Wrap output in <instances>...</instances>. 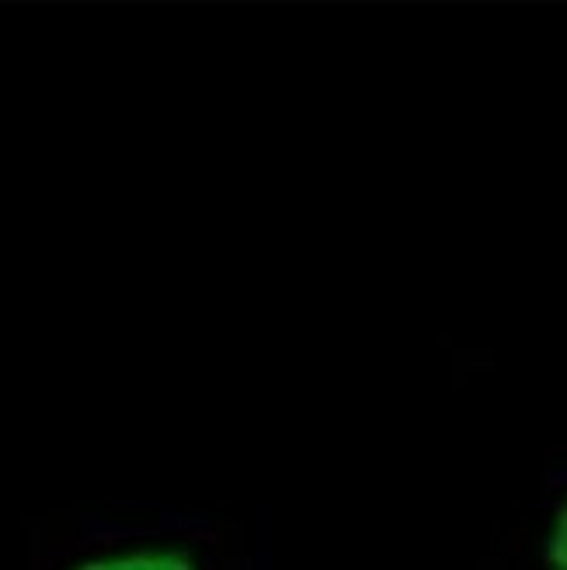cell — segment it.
<instances>
[{
	"label": "cell",
	"instance_id": "obj_1",
	"mask_svg": "<svg viewBox=\"0 0 567 570\" xmlns=\"http://www.w3.org/2000/svg\"><path fill=\"white\" fill-rule=\"evenodd\" d=\"M36 570H241L219 529L203 522L84 519L46 535Z\"/></svg>",
	"mask_w": 567,
	"mask_h": 570
},
{
	"label": "cell",
	"instance_id": "obj_2",
	"mask_svg": "<svg viewBox=\"0 0 567 570\" xmlns=\"http://www.w3.org/2000/svg\"><path fill=\"white\" fill-rule=\"evenodd\" d=\"M544 563L547 570H567V498L554 511V522L544 543Z\"/></svg>",
	"mask_w": 567,
	"mask_h": 570
}]
</instances>
